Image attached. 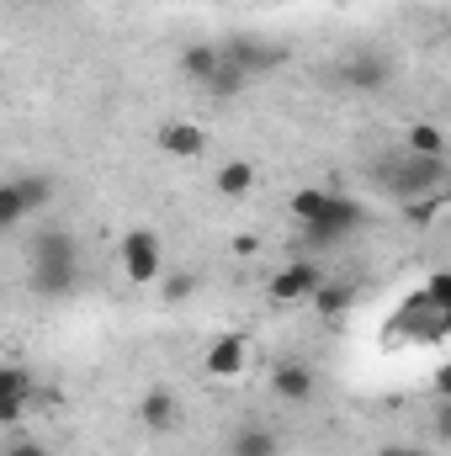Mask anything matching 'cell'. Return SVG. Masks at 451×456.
<instances>
[{
  "mask_svg": "<svg viewBox=\"0 0 451 456\" xmlns=\"http://www.w3.org/2000/svg\"><path fill=\"white\" fill-rule=\"evenodd\" d=\"M218 69H224V43H186L181 48V75L192 86H208Z\"/></svg>",
  "mask_w": 451,
  "mask_h": 456,
  "instance_id": "12",
  "label": "cell"
},
{
  "mask_svg": "<svg viewBox=\"0 0 451 456\" xmlns=\"http://www.w3.org/2000/svg\"><path fill=\"white\" fill-rule=\"evenodd\" d=\"M436 393H441V398H451V361L436 371Z\"/></svg>",
  "mask_w": 451,
  "mask_h": 456,
  "instance_id": "25",
  "label": "cell"
},
{
  "mask_svg": "<svg viewBox=\"0 0 451 456\" xmlns=\"http://www.w3.org/2000/svg\"><path fill=\"white\" fill-rule=\"evenodd\" d=\"M5 456H48V446H43V441H11Z\"/></svg>",
  "mask_w": 451,
  "mask_h": 456,
  "instance_id": "23",
  "label": "cell"
},
{
  "mask_svg": "<svg viewBox=\"0 0 451 456\" xmlns=\"http://www.w3.org/2000/svg\"><path fill=\"white\" fill-rule=\"evenodd\" d=\"M350 303H356V287H345V281H324L319 297H314L319 319H340V314H350Z\"/></svg>",
  "mask_w": 451,
  "mask_h": 456,
  "instance_id": "18",
  "label": "cell"
},
{
  "mask_svg": "<svg viewBox=\"0 0 451 456\" xmlns=\"http://www.w3.org/2000/svg\"><path fill=\"white\" fill-rule=\"evenodd\" d=\"M447 175H451V159H425V154H409V149L377 165V186H382L388 197H398V202L436 197V191L447 186Z\"/></svg>",
  "mask_w": 451,
  "mask_h": 456,
  "instance_id": "2",
  "label": "cell"
},
{
  "mask_svg": "<svg viewBox=\"0 0 451 456\" xmlns=\"http://www.w3.org/2000/svg\"><path fill=\"white\" fill-rule=\"evenodd\" d=\"M117 255H122L127 281H138V287L165 281V244H160V233H154V228H127V233H122V244H117Z\"/></svg>",
  "mask_w": 451,
  "mask_h": 456,
  "instance_id": "4",
  "label": "cell"
},
{
  "mask_svg": "<svg viewBox=\"0 0 451 456\" xmlns=\"http://www.w3.org/2000/svg\"><path fill=\"white\" fill-rule=\"evenodd\" d=\"M27 403H32V371L21 361H5L0 366V425H16Z\"/></svg>",
  "mask_w": 451,
  "mask_h": 456,
  "instance_id": "9",
  "label": "cell"
},
{
  "mask_svg": "<svg viewBox=\"0 0 451 456\" xmlns=\"http://www.w3.org/2000/svg\"><path fill=\"white\" fill-rule=\"evenodd\" d=\"M404 149L409 154H425V159H451V133L441 122H414L404 133Z\"/></svg>",
  "mask_w": 451,
  "mask_h": 456,
  "instance_id": "14",
  "label": "cell"
},
{
  "mask_svg": "<svg viewBox=\"0 0 451 456\" xmlns=\"http://www.w3.org/2000/svg\"><path fill=\"white\" fill-rule=\"evenodd\" d=\"M404 218L414 228H430L441 218V191H436V197H420V202H404Z\"/></svg>",
  "mask_w": 451,
  "mask_h": 456,
  "instance_id": "22",
  "label": "cell"
},
{
  "mask_svg": "<svg viewBox=\"0 0 451 456\" xmlns=\"http://www.w3.org/2000/svg\"><path fill=\"white\" fill-rule=\"evenodd\" d=\"M244 86H250V75H244L239 64H228V53H224V69H218V75H213V80H208L202 91H208L213 102H234V96H239Z\"/></svg>",
  "mask_w": 451,
  "mask_h": 456,
  "instance_id": "19",
  "label": "cell"
},
{
  "mask_svg": "<svg viewBox=\"0 0 451 456\" xmlns=\"http://www.w3.org/2000/svg\"><path fill=\"white\" fill-rule=\"evenodd\" d=\"M314 393H319L314 366H303V361H282V366L271 371V398H282V403H314Z\"/></svg>",
  "mask_w": 451,
  "mask_h": 456,
  "instance_id": "8",
  "label": "cell"
},
{
  "mask_svg": "<svg viewBox=\"0 0 451 456\" xmlns=\"http://www.w3.org/2000/svg\"><path fill=\"white\" fill-rule=\"evenodd\" d=\"M160 292H165V303H186V297L197 292V271H170V276L160 281Z\"/></svg>",
  "mask_w": 451,
  "mask_h": 456,
  "instance_id": "21",
  "label": "cell"
},
{
  "mask_svg": "<svg viewBox=\"0 0 451 456\" xmlns=\"http://www.w3.org/2000/svg\"><path fill=\"white\" fill-rule=\"evenodd\" d=\"M138 419H144V430L170 436V430L181 425V398H176L170 387H149V393L138 398Z\"/></svg>",
  "mask_w": 451,
  "mask_h": 456,
  "instance_id": "10",
  "label": "cell"
},
{
  "mask_svg": "<svg viewBox=\"0 0 451 456\" xmlns=\"http://www.w3.org/2000/svg\"><path fill=\"white\" fill-rule=\"evenodd\" d=\"M250 366V340L244 335H213V345H208V377H239Z\"/></svg>",
  "mask_w": 451,
  "mask_h": 456,
  "instance_id": "11",
  "label": "cell"
},
{
  "mask_svg": "<svg viewBox=\"0 0 451 456\" xmlns=\"http://www.w3.org/2000/svg\"><path fill=\"white\" fill-rule=\"evenodd\" d=\"M340 86L361 91V96H377V91L393 86V59H382V53H350L340 64Z\"/></svg>",
  "mask_w": 451,
  "mask_h": 456,
  "instance_id": "6",
  "label": "cell"
},
{
  "mask_svg": "<svg viewBox=\"0 0 451 456\" xmlns=\"http://www.w3.org/2000/svg\"><path fill=\"white\" fill-rule=\"evenodd\" d=\"M436 430H441V441H451V398L441 403V414H436Z\"/></svg>",
  "mask_w": 451,
  "mask_h": 456,
  "instance_id": "24",
  "label": "cell"
},
{
  "mask_svg": "<svg viewBox=\"0 0 451 456\" xmlns=\"http://www.w3.org/2000/svg\"><path fill=\"white\" fill-rule=\"evenodd\" d=\"M80 287V244L70 228H43L32 239V292L37 297H70Z\"/></svg>",
  "mask_w": 451,
  "mask_h": 456,
  "instance_id": "1",
  "label": "cell"
},
{
  "mask_svg": "<svg viewBox=\"0 0 451 456\" xmlns=\"http://www.w3.org/2000/svg\"><path fill=\"white\" fill-rule=\"evenodd\" d=\"M213 191H218L224 202H244V197L255 191V165H250V159H228V165H218Z\"/></svg>",
  "mask_w": 451,
  "mask_h": 456,
  "instance_id": "15",
  "label": "cell"
},
{
  "mask_svg": "<svg viewBox=\"0 0 451 456\" xmlns=\"http://www.w3.org/2000/svg\"><path fill=\"white\" fill-rule=\"evenodd\" d=\"M377 456H420V452H414V446H382Z\"/></svg>",
  "mask_w": 451,
  "mask_h": 456,
  "instance_id": "26",
  "label": "cell"
},
{
  "mask_svg": "<svg viewBox=\"0 0 451 456\" xmlns=\"http://www.w3.org/2000/svg\"><path fill=\"white\" fill-rule=\"evenodd\" d=\"M361 228H366V208H361L356 197L335 191L330 208H324L314 224H303V244H308V249H330V244L350 239V233H361Z\"/></svg>",
  "mask_w": 451,
  "mask_h": 456,
  "instance_id": "3",
  "label": "cell"
},
{
  "mask_svg": "<svg viewBox=\"0 0 451 456\" xmlns=\"http://www.w3.org/2000/svg\"><path fill=\"white\" fill-rule=\"evenodd\" d=\"M224 53H228V64H239L244 75H260V69L287 64V48L282 43H260V37H228Z\"/></svg>",
  "mask_w": 451,
  "mask_h": 456,
  "instance_id": "7",
  "label": "cell"
},
{
  "mask_svg": "<svg viewBox=\"0 0 451 456\" xmlns=\"http://www.w3.org/2000/svg\"><path fill=\"white\" fill-rule=\"evenodd\" d=\"M228 456H282V441H276L266 425H244V430L228 441Z\"/></svg>",
  "mask_w": 451,
  "mask_h": 456,
  "instance_id": "16",
  "label": "cell"
},
{
  "mask_svg": "<svg viewBox=\"0 0 451 456\" xmlns=\"http://www.w3.org/2000/svg\"><path fill=\"white\" fill-rule=\"evenodd\" d=\"M16 191H21V208H27V218H32V213H43V208L53 202V186H48L43 175H21V181H16Z\"/></svg>",
  "mask_w": 451,
  "mask_h": 456,
  "instance_id": "20",
  "label": "cell"
},
{
  "mask_svg": "<svg viewBox=\"0 0 451 456\" xmlns=\"http://www.w3.org/2000/svg\"><path fill=\"white\" fill-rule=\"evenodd\" d=\"M324 281H330V276H324V265H314V260H292V265L271 271L266 297H271V303H282V308H298V303H314Z\"/></svg>",
  "mask_w": 451,
  "mask_h": 456,
  "instance_id": "5",
  "label": "cell"
},
{
  "mask_svg": "<svg viewBox=\"0 0 451 456\" xmlns=\"http://www.w3.org/2000/svg\"><path fill=\"white\" fill-rule=\"evenodd\" d=\"M160 149L170 159H197L208 149V127H197V122H165L160 127Z\"/></svg>",
  "mask_w": 451,
  "mask_h": 456,
  "instance_id": "13",
  "label": "cell"
},
{
  "mask_svg": "<svg viewBox=\"0 0 451 456\" xmlns=\"http://www.w3.org/2000/svg\"><path fill=\"white\" fill-rule=\"evenodd\" d=\"M330 197H335V186H298L287 208H292V218H298V224H314V218L330 208Z\"/></svg>",
  "mask_w": 451,
  "mask_h": 456,
  "instance_id": "17",
  "label": "cell"
}]
</instances>
